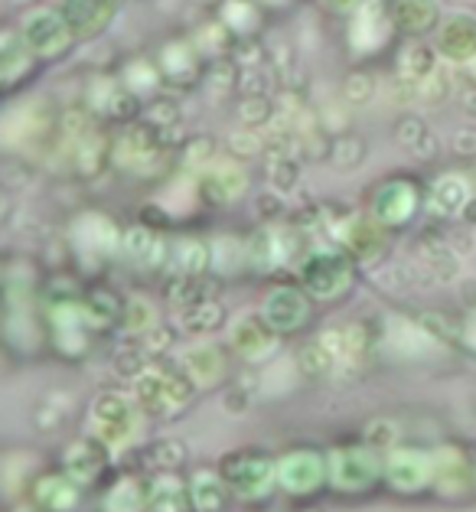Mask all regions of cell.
Wrapping results in <instances>:
<instances>
[{"label":"cell","instance_id":"cell-6","mask_svg":"<svg viewBox=\"0 0 476 512\" xmlns=\"http://www.w3.org/2000/svg\"><path fill=\"white\" fill-rule=\"evenodd\" d=\"M349 281H353V268H349V261L336 252H320L304 265V287L313 297H323V301L343 294Z\"/></svg>","mask_w":476,"mask_h":512},{"label":"cell","instance_id":"cell-20","mask_svg":"<svg viewBox=\"0 0 476 512\" xmlns=\"http://www.w3.org/2000/svg\"><path fill=\"white\" fill-rule=\"evenodd\" d=\"M20 512H43V509H20Z\"/></svg>","mask_w":476,"mask_h":512},{"label":"cell","instance_id":"cell-2","mask_svg":"<svg viewBox=\"0 0 476 512\" xmlns=\"http://www.w3.org/2000/svg\"><path fill=\"white\" fill-rule=\"evenodd\" d=\"M222 477L238 499H265L278 483V467L265 454H232L225 457Z\"/></svg>","mask_w":476,"mask_h":512},{"label":"cell","instance_id":"cell-1","mask_svg":"<svg viewBox=\"0 0 476 512\" xmlns=\"http://www.w3.org/2000/svg\"><path fill=\"white\" fill-rule=\"evenodd\" d=\"M137 402H141L150 415H177L180 408L193 398V379L173 369H150L137 379Z\"/></svg>","mask_w":476,"mask_h":512},{"label":"cell","instance_id":"cell-18","mask_svg":"<svg viewBox=\"0 0 476 512\" xmlns=\"http://www.w3.org/2000/svg\"><path fill=\"white\" fill-rule=\"evenodd\" d=\"M434 473L437 483H441V493L447 496H460L470 486V470L457 454H441V460H434Z\"/></svg>","mask_w":476,"mask_h":512},{"label":"cell","instance_id":"cell-10","mask_svg":"<svg viewBox=\"0 0 476 512\" xmlns=\"http://www.w3.org/2000/svg\"><path fill=\"white\" fill-rule=\"evenodd\" d=\"M274 330L265 317H245L235 323L232 330V346L242 359H261L274 349Z\"/></svg>","mask_w":476,"mask_h":512},{"label":"cell","instance_id":"cell-7","mask_svg":"<svg viewBox=\"0 0 476 512\" xmlns=\"http://www.w3.org/2000/svg\"><path fill=\"white\" fill-rule=\"evenodd\" d=\"M385 473L398 493H418L434 480V457L415 451V447H405V451H395L388 457Z\"/></svg>","mask_w":476,"mask_h":512},{"label":"cell","instance_id":"cell-12","mask_svg":"<svg viewBox=\"0 0 476 512\" xmlns=\"http://www.w3.org/2000/svg\"><path fill=\"white\" fill-rule=\"evenodd\" d=\"M79 480H72L69 473H53L36 483V506L43 512H72L79 503Z\"/></svg>","mask_w":476,"mask_h":512},{"label":"cell","instance_id":"cell-3","mask_svg":"<svg viewBox=\"0 0 476 512\" xmlns=\"http://www.w3.org/2000/svg\"><path fill=\"white\" fill-rule=\"evenodd\" d=\"M382 464L369 447H343V451L330 454V480L336 490L362 493L379 483Z\"/></svg>","mask_w":476,"mask_h":512},{"label":"cell","instance_id":"cell-15","mask_svg":"<svg viewBox=\"0 0 476 512\" xmlns=\"http://www.w3.org/2000/svg\"><path fill=\"white\" fill-rule=\"evenodd\" d=\"M411 209H415V193H411L408 183H392L385 186L375 199V212H379V219L392 222V226H402V222L411 216Z\"/></svg>","mask_w":476,"mask_h":512},{"label":"cell","instance_id":"cell-11","mask_svg":"<svg viewBox=\"0 0 476 512\" xmlns=\"http://www.w3.org/2000/svg\"><path fill=\"white\" fill-rule=\"evenodd\" d=\"M105 464H108L105 441H95V437L75 441L66 451V473L79 483H95L98 473L105 470Z\"/></svg>","mask_w":476,"mask_h":512},{"label":"cell","instance_id":"cell-13","mask_svg":"<svg viewBox=\"0 0 476 512\" xmlns=\"http://www.w3.org/2000/svg\"><path fill=\"white\" fill-rule=\"evenodd\" d=\"M115 14V0H69L66 17L75 36H92Z\"/></svg>","mask_w":476,"mask_h":512},{"label":"cell","instance_id":"cell-8","mask_svg":"<svg viewBox=\"0 0 476 512\" xmlns=\"http://www.w3.org/2000/svg\"><path fill=\"white\" fill-rule=\"evenodd\" d=\"M147 509L150 512H190L196 509L193 506V490L190 486H183L180 477H173V473H160L147 483Z\"/></svg>","mask_w":476,"mask_h":512},{"label":"cell","instance_id":"cell-17","mask_svg":"<svg viewBox=\"0 0 476 512\" xmlns=\"http://www.w3.org/2000/svg\"><path fill=\"white\" fill-rule=\"evenodd\" d=\"M441 49H447L454 59H467L476 49V20L457 17L447 23V30L441 33Z\"/></svg>","mask_w":476,"mask_h":512},{"label":"cell","instance_id":"cell-14","mask_svg":"<svg viewBox=\"0 0 476 512\" xmlns=\"http://www.w3.org/2000/svg\"><path fill=\"white\" fill-rule=\"evenodd\" d=\"M186 376L199 385H219L225 379V356L216 346H196L186 353Z\"/></svg>","mask_w":476,"mask_h":512},{"label":"cell","instance_id":"cell-9","mask_svg":"<svg viewBox=\"0 0 476 512\" xmlns=\"http://www.w3.org/2000/svg\"><path fill=\"white\" fill-rule=\"evenodd\" d=\"M265 320L271 323L278 333H294L304 327L307 320V301L304 294L294 291V287H281V291H274L265 304Z\"/></svg>","mask_w":476,"mask_h":512},{"label":"cell","instance_id":"cell-5","mask_svg":"<svg viewBox=\"0 0 476 512\" xmlns=\"http://www.w3.org/2000/svg\"><path fill=\"white\" fill-rule=\"evenodd\" d=\"M327 473H330V464L317 451H294V454L281 457L278 483L284 486L287 493L307 496V493L320 490L323 480H327Z\"/></svg>","mask_w":476,"mask_h":512},{"label":"cell","instance_id":"cell-4","mask_svg":"<svg viewBox=\"0 0 476 512\" xmlns=\"http://www.w3.org/2000/svg\"><path fill=\"white\" fill-rule=\"evenodd\" d=\"M92 428L98 434V441L105 444H124L137 428L134 405L118 392H105L95 398L92 405Z\"/></svg>","mask_w":476,"mask_h":512},{"label":"cell","instance_id":"cell-19","mask_svg":"<svg viewBox=\"0 0 476 512\" xmlns=\"http://www.w3.org/2000/svg\"><path fill=\"white\" fill-rule=\"evenodd\" d=\"M144 509H147V496L131 480H121L105 499V512H144Z\"/></svg>","mask_w":476,"mask_h":512},{"label":"cell","instance_id":"cell-16","mask_svg":"<svg viewBox=\"0 0 476 512\" xmlns=\"http://www.w3.org/2000/svg\"><path fill=\"white\" fill-rule=\"evenodd\" d=\"M225 477H216V473H196V480H193V506L199 512H222L225 506Z\"/></svg>","mask_w":476,"mask_h":512}]
</instances>
